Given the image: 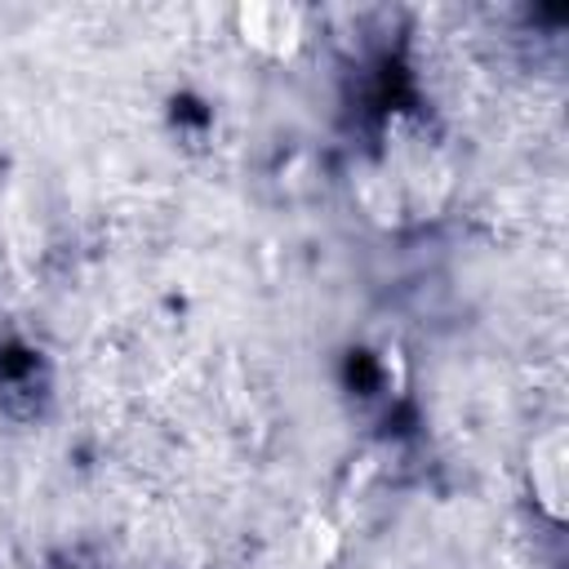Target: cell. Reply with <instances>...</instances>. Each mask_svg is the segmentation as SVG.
Instances as JSON below:
<instances>
[{"instance_id": "2", "label": "cell", "mask_w": 569, "mask_h": 569, "mask_svg": "<svg viewBox=\"0 0 569 569\" xmlns=\"http://www.w3.org/2000/svg\"><path fill=\"white\" fill-rule=\"evenodd\" d=\"M244 44H253L267 58H284L302 40V9L293 4H244L236 13Z\"/></svg>"}, {"instance_id": "1", "label": "cell", "mask_w": 569, "mask_h": 569, "mask_svg": "<svg viewBox=\"0 0 569 569\" xmlns=\"http://www.w3.org/2000/svg\"><path fill=\"white\" fill-rule=\"evenodd\" d=\"M565 462H569V440H565V427L551 422L547 431L533 436V445H529V462H525L533 502H538L551 520L565 516Z\"/></svg>"}]
</instances>
